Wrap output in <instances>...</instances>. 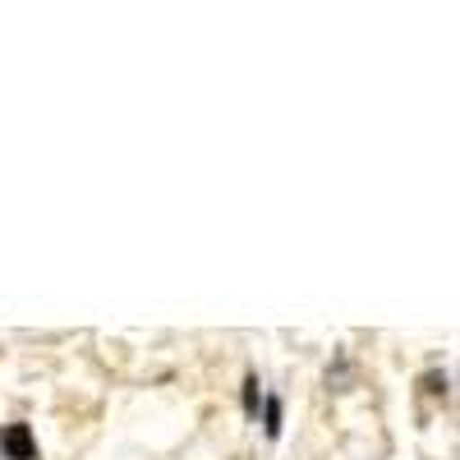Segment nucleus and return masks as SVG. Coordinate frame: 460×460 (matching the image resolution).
Wrapping results in <instances>:
<instances>
[{
    "label": "nucleus",
    "mask_w": 460,
    "mask_h": 460,
    "mask_svg": "<svg viewBox=\"0 0 460 460\" xmlns=\"http://www.w3.org/2000/svg\"><path fill=\"white\" fill-rule=\"evenodd\" d=\"M0 447H5L14 460H32L37 456V447H32V433H28V424H10L5 433H0Z\"/></svg>",
    "instance_id": "obj_1"
},
{
    "label": "nucleus",
    "mask_w": 460,
    "mask_h": 460,
    "mask_svg": "<svg viewBox=\"0 0 460 460\" xmlns=\"http://www.w3.org/2000/svg\"><path fill=\"white\" fill-rule=\"evenodd\" d=\"M262 419H267V438H277L281 433V401H267V410H262Z\"/></svg>",
    "instance_id": "obj_2"
},
{
    "label": "nucleus",
    "mask_w": 460,
    "mask_h": 460,
    "mask_svg": "<svg viewBox=\"0 0 460 460\" xmlns=\"http://www.w3.org/2000/svg\"><path fill=\"white\" fill-rule=\"evenodd\" d=\"M244 410L258 414V377H244Z\"/></svg>",
    "instance_id": "obj_3"
}]
</instances>
